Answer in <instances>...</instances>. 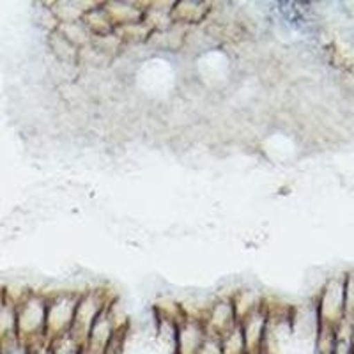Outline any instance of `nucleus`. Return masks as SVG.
I'll return each instance as SVG.
<instances>
[{"mask_svg":"<svg viewBox=\"0 0 354 354\" xmlns=\"http://www.w3.org/2000/svg\"><path fill=\"white\" fill-rule=\"evenodd\" d=\"M46 306H48V296L36 290H30L17 305V337L27 346L48 340Z\"/></svg>","mask_w":354,"mask_h":354,"instance_id":"nucleus-1","label":"nucleus"},{"mask_svg":"<svg viewBox=\"0 0 354 354\" xmlns=\"http://www.w3.org/2000/svg\"><path fill=\"white\" fill-rule=\"evenodd\" d=\"M115 301L110 298L109 290L105 289H87L80 292V299L77 305V314H75V321L69 333L77 338L78 342L85 344L88 330L93 328L96 319L100 317L112 303Z\"/></svg>","mask_w":354,"mask_h":354,"instance_id":"nucleus-2","label":"nucleus"},{"mask_svg":"<svg viewBox=\"0 0 354 354\" xmlns=\"http://www.w3.org/2000/svg\"><path fill=\"white\" fill-rule=\"evenodd\" d=\"M80 292L82 290H61L48 296V306H46V338L48 340L71 331Z\"/></svg>","mask_w":354,"mask_h":354,"instance_id":"nucleus-3","label":"nucleus"},{"mask_svg":"<svg viewBox=\"0 0 354 354\" xmlns=\"http://www.w3.org/2000/svg\"><path fill=\"white\" fill-rule=\"evenodd\" d=\"M202 322H204L207 335H213L218 338H221L238 326L239 319L236 315V308H234L230 296H221V298L214 299L205 312Z\"/></svg>","mask_w":354,"mask_h":354,"instance_id":"nucleus-4","label":"nucleus"},{"mask_svg":"<svg viewBox=\"0 0 354 354\" xmlns=\"http://www.w3.org/2000/svg\"><path fill=\"white\" fill-rule=\"evenodd\" d=\"M268 321H270V315H268V308H266V305L239 321V328H241V333H243V338H245L248 354L262 353V349H264Z\"/></svg>","mask_w":354,"mask_h":354,"instance_id":"nucleus-5","label":"nucleus"},{"mask_svg":"<svg viewBox=\"0 0 354 354\" xmlns=\"http://www.w3.org/2000/svg\"><path fill=\"white\" fill-rule=\"evenodd\" d=\"M207 337L204 322L195 317H183L177 326V354H197Z\"/></svg>","mask_w":354,"mask_h":354,"instance_id":"nucleus-6","label":"nucleus"},{"mask_svg":"<svg viewBox=\"0 0 354 354\" xmlns=\"http://www.w3.org/2000/svg\"><path fill=\"white\" fill-rule=\"evenodd\" d=\"M211 4L207 2H198V0H181L174 2L172 6V21L177 25H183L186 28H192L195 25L205 21L209 17Z\"/></svg>","mask_w":354,"mask_h":354,"instance_id":"nucleus-7","label":"nucleus"},{"mask_svg":"<svg viewBox=\"0 0 354 354\" xmlns=\"http://www.w3.org/2000/svg\"><path fill=\"white\" fill-rule=\"evenodd\" d=\"M103 8L109 12L110 20L113 21L115 28L144 20L145 8H142L137 2H105Z\"/></svg>","mask_w":354,"mask_h":354,"instance_id":"nucleus-8","label":"nucleus"},{"mask_svg":"<svg viewBox=\"0 0 354 354\" xmlns=\"http://www.w3.org/2000/svg\"><path fill=\"white\" fill-rule=\"evenodd\" d=\"M87 28L91 30L94 37L97 36H109V34L115 32V25L110 20L109 12L103 8V4H96L93 9H88L82 18Z\"/></svg>","mask_w":354,"mask_h":354,"instance_id":"nucleus-9","label":"nucleus"},{"mask_svg":"<svg viewBox=\"0 0 354 354\" xmlns=\"http://www.w3.org/2000/svg\"><path fill=\"white\" fill-rule=\"evenodd\" d=\"M230 299H232V305L234 308H236V315H238L239 321L266 305L264 296H262L259 290H254V289L236 290V292L230 296Z\"/></svg>","mask_w":354,"mask_h":354,"instance_id":"nucleus-10","label":"nucleus"},{"mask_svg":"<svg viewBox=\"0 0 354 354\" xmlns=\"http://www.w3.org/2000/svg\"><path fill=\"white\" fill-rule=\"evenodd\" d=\"M57 30H59V32H61L62 36L73 44V46H77L78 50L88 46L94 39V36L91 34L87 25H85L82 20L69 21V24H61L59 27H57Z\"/></svg>","mask_w":354,"mask_h":354,"instance_id":"nucleus-11","label":"nucleus"},{"mask_svg":"<svg viewBox=\"0 0 354 354\" xmlns=\"http://www.w3.org/2000/svg\"><path fill=\"white\" fill-rule=\"evenodd\" d=\"M115 34L122 41V44H144L149 43L151 36H153V30L149 28V25L142 20L137 21V24L117 27Z\"/></svg>","mask_w":354,"mask_h":354,"instance_id":"nucleus-12","label":"nucleus"},{"mask_svg":"<svg viewBox=\"0 0 354 354\" xmlns=\"http://www.w3.org/2000/svg\"><path fill=\"white\" fill-rule=\"evenodd\" d=\"M50 48L53 55L61 61V64H77L78 62V48L73 46L59 30L50 32Z\"/></svg>","mask_w":354,"mask_h":354,"instance_id":"nucleus-13","label":"nucleus"},{"mask_svg":"<svg viewBox=\"0 0 354 354\" xmlns=\"http://www.w3.org/2000/svg\"><path fill=\"white\" fill-rule=\"evenodd\" d=\"M82 351L84 344L78 342L71 333L52 338L48 344V354H82Z\"/></svg>","mask_w":354,"mask_h":354,"instance_id":"nucleus-14","label":"nucleus"},{"mask_svg":"<svg viewBox=\"0 0 354 354\" xmlns=\"http://www.w3.org/2000/svg\"><path fill=\"white\" fill-rule=\"evenodd\" d=\"M220 342L223 354H248L239 324L234 328V330H230L229 333L223 335V337L220 338Z\"/></svg>","mask_w":354,"mask_h":354,"instance_id":"nucleus-15","label":"nucleus"},{"mask_svg":"<svg viewBox=\"0 0 354 354\" xmlns=\"http://www.w3.org/2000/svg\"><path fill=\"white\" fill-rule=\"evenodd\" d=\"M197 354H223V351H221L220 338L213 337V335H207L204 342H202L201 349H198Z\"/></svg>","mask_w":354,"mask_h":354,"instance_id":"nucleus-16","label":"nucleus"},{"mask_svg":"<svg viewBox=\"0 0 354 354\" xmlns=\"http://www.w3.org/2000/svg\"><path fill=\"white\" fill-rule=\"evenodd\" d=\"M257 354H266V353H257Z\"/></svg>","mask_w":354,"mask_h":354,"instance_id":"nucleus-17","label":"nucleus"}]
</instances>
